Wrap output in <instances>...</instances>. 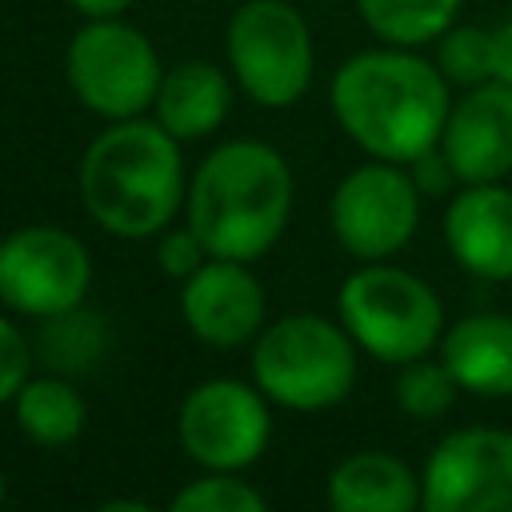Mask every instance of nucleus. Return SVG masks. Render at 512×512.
<instances>
[{"label":"nucleus","mask_w":512,"mask_h":512,"mask_svg":"<svg viewBox=\"0 0 512 512\" xmlns=\"http://www.w3.org/2000/svg\"><path fill=\"white\" fill-rule=\"evenodd\" d=\"M336 124L376 160L412 164L440 144L452 96L444 72L412 48H368L348 56L328 88Z\"/></svg>","instance_id":"f257e3e1"},{"label":"nucleus","mask_w":512,"mask_h":512,"mask_svg":"<svg viewBox=\"0 0 512 512\" xmlns=\"http://www.w3.org/2000/svg\"><path fill=\"white\" fill-rule=\"evenodd\" d=\"M184 216L208 256L252 264L272 252L288 228L292 168L264 140H228L192 172Z\"/></svg>","instance_id":"f03ea898"},{"label":"nucleus","mask_w":512,"mask_h":512,"mask_svg":"<svg viewBox=\"0 0 512 512\" xmlns=\"http://www.w3.org/2000/svg\"><path fill=\"white\" fill-rule=\"evenodd\" d=\"M188 196L180 140L144 116L112 120L80 156L84 212L120 240L156 236Z\"/></svg>","instance_id":"7ed1b4c3"},{"label":"nucleus","mask_w":512,"mask_h":512,"mask_svg":"<svg viewBox=\"0 0 512 512\" xmlns=\"http://www.w3.org/2000/svg\"><path fill=\"white\" fill-rule=\"evenodd\" d=\"M356 352L360 348L340 320L292 312L260 328L252 344V380L280 408L320 412L352 392Z\"/></svg>","instance_id":"20e7f679"},{"label":"nucleus","mask_w":512,"mask_h":512,"mask_svg":"<svg viewBox=\"0 0 512 512\" xmlns=\"http://www.w3.org/2000/svg\"><path fill=\"white\" fill-rule=\"evenodd\" d=\"M336 312L360 352L380 364H408L440 348L444 304L408 268L388 260H368L344 276L336 292Z\"/></svg>","instance_id":"39448f33"},{"label":"nucleus","mask_w":512,"mask_h":512,"mask_svg":"<svg viewBox=\"0 0 512 512\" xmlns=\"http://www.w3.org/2000/svg\"><path fill=\"white\" fill-rule=\"evenodd\" d=\"M228 64L240 92L260 108L296 104L316 72L312 32L284 0H240L228 20Z\"/></svg>","instance_id":"423d86ee"},{"label":"nucleus","mask_w":512,"mask_h":512,"mask_svg":"<svg viewBox=\"0 0 512 512\" xmlns=\"http://www.w3.org/2000/svg\"><path fill=\"white\" fill-rule=\"evenodd\" d=\"M64 76L76 100L104 120L140 116L144 108H152L164 80L152 40L120 16H100L72 32Z\"/></svg>","instance_id":"0eeeda50"},{"label":"nucleus","mask_w":512,"mask_h":512,"mask_svg":"<svg viewBox=\"0 0 512 512\" xmlns=\"http://www.w3.org/2000/svg\"><path fill=\"white\" fill-rule=\"evenodd\" d=\"M92 288L88 248L52 224H28L0 240V304L28 320H56Z\"/></svg>","instance_id":"6e6552de"},{"label":"nucleus","mask_w":512,"mask_h":512,"mask_svg":"<svg viewBox=\"0 0 512 512\" xmlns=\"http://www.w3.org/2000/svg\"><path fill=\"white\" fill-rule=\"evenodd\" d=\"M420 196L424 192L416 188L408 164L372 156L368 164L352 168L332 192L328 220L336 244L360 264L396 256L416 236Z\"/></svg>","instance_id":"1a4fd4ad"},{"label":"nucleus","mask_w":512,"mask_h":512,"mask_svg":"<svg viewBox=\"0 0 512 512\" xmlns=\"http://www.w3.org/2000/svg\"><path fill=\"white\" fill-rule=\"evenodd\" d=\"M176 436L204 472H240L256 464L272 436L268 396L244 380L212 376L196 384L176 412Z\"/></svg>","instance_id":"9d476101"},{"label":"nucleus","mask_w":512,"mask_h":512,"mask_svg":"<svg viewBox=\"0 0 512 512\" xmlns=\"http://www.w3.org/2000/svg\"><path fill=\"white\" fill-rule=\"evenodd\" d=\"M420 508L428 512H512V432L456 428L424 460Z\"/></svg>","instance_id":"9b49d317"},{"label":"nucleus","mask_w":512,"mask_h":512,"mask_svg":"<svg viewBox=\"0 0 512 512\" xmlns=\"http://www.w3.org/2000/svg\"><path fill=\"white\" fill-rule=\"evenodd\" d=\"M180 316L196 340L240 348L264 328V284L248 260L208 256L188 280H180Z\"/></svg>","instance_id":"f8f14e48"},{"label":"nucleus","mask_w":512,"mask_h":512,"mask_svg":"<svg viewBox=\"0 0 512 512\" xmlns=\"http://www.w3.org/2000/svg\"><path fill=\"white\" fill-rule=\"evenodd\" d=\"M440 148L460 184H488L512 172V84L484 80L452 100Z\"/></svg>","instance_id":"ddd939ff"},{"label":"nucleus","mask_w":512,"mask_h":512,"mask_svg":"<svg viewBox=\"0 0 512 512\" xmlns=\"http://www.w3.org/2000/svg\"><path fill=\"white\" fill-rule=\"evenodd\" d=\"M444 244L476 280H512V188L460 184L444 208Z\"/></svg>","instance_id":"4468645a"},{"label":"nucleus","mask_w":512,"mask_h":512,"mask_svg":"<svg viewBox=\"0 0 512 512\" xmlns=\"http://www.w3.org/2000/svg\"><path fill=\"white\" fill-rule=\"evenodd\" d=\"M440 360L456 376L460 392L480 400L512 396V316L472 312L444 328Z\"/></svg>","instance_id":"2eb2a0df"},{"label":"nucleus","mask_w":512,"mask_h":512,"mask_svg":"<svg viewBox=\"0 0 512 512\" xmlns=\"http://www.w3.org/2000/svg\"><path fill=\"white\" fill-rule=\"evenodd\" d=\"M336 512H412L420 508V476L392 452H352L328 476Z\"/></svg>","instance_id":"dca6fc26"},{"label":"nucleus","mask_w":512,"mask_h":512,"mask_svg":"<svg viewBox=\"0 0 512 512\" xmlns=\"http://www.w3.org/2000/svg\"><path fill=\"white\" fill-rule=\"evenodd\" d=\"M228 104H232L228 76L208 60H184L164 72L152 112L176 140H200L224 124Z\"/></svg>","instance_id":"f3484780"},{"label":"nucleus","mask_w":512,"mask_h":512,"mask_svg":"<svg viewBox=\"0 0 512 512\" xmlns=\"http://www.w3.org/2000/svg\"><path fill=\"white\" fill-rule=\"evenodd\" d=\"M16 428L40 448H64L84 432V396L64 376H28L12 396Z\"/></svg>","instance_id":"a211bd4d"},{"label":"nucleus","mask_w":512,"mask_h":512,"mask_svg":"<svg viewBox=\"0 0 512 512\" xmlns=\"http://www.w3.org/2000/svg\"><path fill=\"white\" fill-rule=\"evenodd\" d=\"M356 8L368 32L396 48L440 40L460 16V0H356Z\"/></svg>","instance_id":"6ab92c4d"},{"label":"nucleus","mask_w":512,"mask_h":512,"mask_svg":"<svg viewBox=\"0 0 512 512\" xmlns=\"http://www.w3.org/2000/svg\"><path fill=\"white\" fill-rule=\"evenodd\" d=\"M460 396V384L456 376L448 372L444 360H408L400 364V376H396V404L404 416L412 420H440Z\"/></svg>","instance_id":"aec40b11"},{"label":"nucleus","mask_w":512,"mask_h":512,"mask_svg":"<svg viewBox=\"0 0 512 512\" xmlns=\"http://www.w3.org/2000/svg\"><path fill=\"white\" fill-rule=\"evenodd\" d=\"M436 68H440L444 80L456 84V88H472V84L492 80V28H480V24H452V28L440 36Z\"/></svg>","instance_id":"412c9836"},{"label":"nucleus","mask_w":512,"mask_h":512,"mask_svg":"<svg viewBox=\"0 0 512 512\" xmlns=\"http://www.w3.org/2000/svg\"><path fill=\"white\" fill-rule=\"evenodd\" d=\"M268 500L236 472H204L172 496V512H264Z\"/></svg>","instance_id":"4be33fe9"},{"label":"nucleus","mask_w":512,"mask_h":512,"mask_svg":"<svg viewBox=\"0 0 512 512\" xmlns=\"http://www.w3.org/2000/svg\"><path fill=\"white\" fill-rule=\"evenodd\" d=\"M28 376H32V348L24 332L8 316H0V404L12 400Z\"/></svg>","instance_id":"5701e85b"},{"label":"nucleus","mask_w":512,"mask_h":512,"mask_svg":"<svg viewBox=\"0 0 512 512\" xmlns=\"http://www.w3.org/2000/svg\"><path fill=\"white\" fill-rule=\"evenodd\" d=\"M208 260V248L200 244V236L192 228H172L160 236V248H156V264L164 276L172 280H188L200 264Z\"/></svg>","instance_id":"b1692460"},{"label":"nucleus","mask_w":512,"mask_h":512,"mask_svg":"<svg viewBox=\"0 0 512 512\" xmlns=\"http://www.w3.org/2000/svg\"><path fill=\"white\" fill-rule=\"evenodd\" d=\"M408 172H412V180H416V188H420L424 196H444L452 184H460V176H456V168H452V160L444 156L440 144L428 148V152H420V156L408 164Z\"/></svg>","instance_id":"393cba45"},{"label":"nucleus","mask_w":512,"mask_h":512,"mask_svg":"<svg viewBox=\"0 0 512 512\" xmlns=\"http://www.w3.org/2000/svg\"><path fill=\"white\" fill-rule=\"evenodd\" d=\"M492 80L512 84V16L492 28Z\"/></svg>","instance_id":"a878e982"},{"label":"nucleus","mask_w":512,"mask_h":512,"mask_svg":"<svg viewBox=\"0 0 512 512\" xmlns=\"http://www.w3.org/2000/svg\"><path fill=\"white\" fill-rule=\"evenodd\" d=\"M80 16H88V20H100V16H120L132 0H68Z\"/></svg>","instance_id":"bb28decb"},{"label":"nucleus","mask_w":512,"mask_h":512,"mask_svg":"<svg viewBox=\"0 0 512 512\" xmlns=\"http://www.w3.org/2000/svg\"><path fill=\"white\" fill-rule=\"evenodd\" d=\"M104 512H148V504L144 500H108Z\"/></svg>","instance_id":"cd10ccee"},{"label":"nucleus","mask_w":512,"mask_h":512,"mask_svg":"<svg viewBox=\"0 0 512 512\" xmlns=\"http://www.w3.org/2000/svg\"><path fill=\"white\" fill-rule=\"evenodd\" d=\"M4 492H8V484H4V468H0V504H4Z\"/></svg>","instance_id":"c85d7f7f"},{"label":"nucleus","mask_w":512,"mask_h":512,"mask_svg":"<svg viewBox=\"0 0 512 512\" xmlns=\"http://www.w3.org/2000/svg\"><path fill=\"white\" fill-rule=\"evenodd\" d=\"M236 4H240V0H236Z\"/></svg>","instance_id":"c756f323"}]
</instances>
